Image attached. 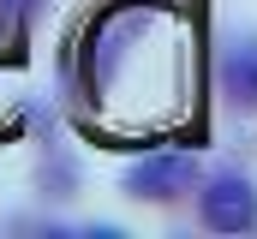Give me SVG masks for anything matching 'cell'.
<instances>
[{"instance_id":"1","label":"cell","mask_w":257,"mask_h":239,"mask_svg":"<svg viewBox=\"0 0 257 239\" xmlns=\"http://www.w3.org/2000/svg\"><path fill=\"white\" fill-rule=\"evenodd\" d=\"M192 185H197V162L186 150H150V156L132 162L126 179H120V191L138 197V203H180Z\"/></svg>"},{"instance_id":"3","label":"cell","mask_w":257,"mask_h":239,"mask_svg":"<svg viewBox=\"0 0 257 239\" xmlns=\"http://www.w3.org/2000/svg\"><path fill=\"white\" fill-rule=\"evenodd\" d=\"M215 78H221V96H227V102L257 108V36L227 42V48H221V66H215Z\"/></svg>"},{"instance_id":"2","label":"cell","mask_w":257,"mask_h":239,"mask_svg":"<svg viewBox=\"0 0 257 239\" xmlns=\"http://www.w3.org/2000/svg\"><path fill=\"white\" fill-rule=\"evenodd\" d=\"M197 215L215 233H251L257 227V185L245 174H215L197 191Z\"/></svg>"},{"instance_id":"4","label":"cell","mask_w":257,"mask_h":239,"mask_svg":"<svg viewBox=\"0 0 257 239\" xmlns=\"http://www.w3.org/2000/svg\"><path fill=\"white\" fill-rule=\"evenodd\" d=\"M6 6H18V12H36V6H42V0H6Z\"/></svg>"}]
</instances>
